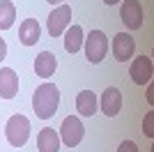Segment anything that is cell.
I'll list each match as a JSON object with an SVG mask.
<instances>
[{"mask_svg":"<svg viewBox=\"0 0 154 152\" xmlns=\"http://www.w3.org/2000/svg\"><path fill=\"white\" fill-rule=\"evenodd\" d=\"M60 104V92L53 83H42L35 95H32V108H35V115L42 118V120H48L55 115Z\"/></svg>","mask_w":154,"mask_h":152,"instance_id":"6da1fadb","label":"cell"},{"mask_svg":"<svg viewBox=\"0 0 154 152\" xmlns=\"http://www.w3.org/2000/svg\"><path fill=\"white\" fill-rule=\"evenodd\" d=\"M5 136L9 141V145L23 147L30 138V120L26 115H12L5 125Z\"/></svg>","mask_w":154,"mask_h":152,"instance_id":"7a4b0ae2","label":"cell"},{"mask_svg":"<svg viewBox=\"0 0 154 152\" xmlns=\"http://www.w3.org/2000/svg\"><path fill=\"white\" fill-rule=\"evenodd\" d=\"M83 46H85V55L92 65H99L108 51V37L103 35L101 30H92L88 37L83 39Z\"/></svg>","mask_w":154,"mask_h":152,"instance_id":"3957f363","label":"cell"},{"mask_svg":"<svg viewBox=\"0 0 154 152\" xmlns=\"http://www.w3.org/2000/svg\"><path fill=\"white\" fill-rule=\"evenodd\" d=\"M85 136V127L83 122L78 120L76 115H67L62 120V127H60V141H62L67 147H76Z\"/></svg>","mask_w":154,"mask_h":152,"instance_id":"277c9868","label":"cell"},{"mask_svg":"<svg viewBox=\"0 0 154 152\" xmlns=\"http://www.w3.org/2000/svg\"><path fill=\"white\" fill-rule=\"evenodd\" d=\"M120 19L129 30H138L143 25V5L138 0H124L120 9Z\"/></svg>","mask_w":154,"mask_h":152,"instance_id":"5b68a950","label":"cell"},{"mask_svg":"<svg viewBox=\"0 0 154 152\" xmlns=\"http://www.w3.org/2000/svg\"><path fill=\"white\" fill-rule=\"evenodd\" d=\"M69 21H71V7L69 5L55 7L51 12V16H48V32H51V37H60L69 28Z\"/></svg>","mask_w":154,"mask_h":152,"instance_id":"8992f818","label":"cell"},{"mask_svg":"<svg viewBox=\"0 0 154 152\" xmlns=\"http://www.w3.org/2000/svg\"><path fill=\"white\" fill-rule=\"evenodd\" d=\"M134 51H136V42L131 35L117 32L113 37V55H115L117 62H127L129 58H134Z\"/></svg>","mask_w":154,"mask_h":152,"instance_id":"52a82bcc","label":"cell"},{"mask_svg":"<svg viewBox=\"0 0 154 152\" xmlns=\"http://www.w3.org/2000/svg\"><path fill=\"white\" fill-rule=\"evenodd\" d=\"M129 74H131L134 83H138V85H145V83H149V81H152V74H154V65H152V60H149L147 55L136 58L134 62H131V69H129Z\"/></svg>","mask_w":154,"mask_h":152,"instance_id":"ba28073f","label":"cell"},{"mask_svg":"<svg viewBox=\"0 0 154 152\" xmlns=\"http://www.w3.org/2000/svg\"><path fill=\"white\" fill-rule=\"evenodd\" d=\"M99 104H101V111L106 118H115L120 113V108H122V92L117 88H106Z\"/></svg>","mask_w":154,"mask_h":152,"instance_id":"9c48e42d","label":"cell"},{"mask_svg":"<svg viewBox=\"0 0 154 152\" xmlns=\"http://www.w3.org/2000/svg\"><path fill=\"white\" fill-rule=\"evenodd\" d=\"M19 92V76L16 71L9 69V67H2L0 69V97L2 99H12Z\"/></svg>","mask_w":154,"mask_h":152,"instance_id":"30bf717a","label":"cell"},{"mask_svg":"<svg viewBox=\"0 0 154 152\" xmlns=\"http://www.w3.org/2000/svg\"><path fill=\"white\" fill-rule=\"evenodd\" d=\"M37 147H39V152H60L58 131H53L51 127H44V129L37 134Z\"/></svg>","mask_w":154,"mask_h":152,"instance_id":"8fae6325","label":"cell"},{"mask_svg":"<svg viewBox=\"0 0 154 152\" xmlns=\"http://www.w3.org/2000/svg\"><path fill=\"white\" fill-rule=\"evenodd\" d=\"M55 67H58V60H55V55H53L51 51H42L37 55V60H35V74L42 76V78L53 76Z\"/></svg>","mask_w":154,"mask_h":152,"instance_id":"7c38bea8","label":"cell"},{"mask_svg":"<svg viewBox=\"0 0 154 152\" xmlns=\"http://www.w3.org/2000/svg\"><path fill=\"white\" fill-rule=\"evenodd\" d=\"M97 106H99V101H97V95L92 90H83V92H78L76 97V111L83 118H90V115L97 113Z\"/></svg>","mask_w":154,"mask_h":152,"instance_id":"4fadbf2b","label":"cell"},{"mask_svg":"<svg viewBox=\"0 0 154 152\" xmlns=\"http://www.w3.org/2000/svg\"><path fill=\"white\" fill-rule=\"evenodd\" d=\"M39 35H42V28H39V23L35 19H28V21L21 23L19 37H21V42H23L26 46H35L39 42Z\"/></svg>","mask_w":154,"mask_h":152,"instance_id":"5bb4252c","label":"cell"},{"mask_svg":"<svg viewBox=\"0 0 154 152\" xmlns=\"http://www.w3.org/2000/svg\"><path fill=\"white\" fill-rule=\"evenodd\" d=\"M83 28L81 25H71L67 28V35H64V51L67 53H78L83 49Z\"/></svg>","mask_w":154,"mask_h":152,"instance_id":"9a60e30c","label":"cell"},{"mask_svg":"<svg viewBox=\"0 0 154 152\" xmlns=\"http://www.w3.org/2000/svg\"><path fill=\"white\" fill-rule=\"evenodd\" d=\"M14 19H16V5L12 0H0V30L12 28Z\"/></svg>","mask_w":154,"mask_h":152,"instance_id":"2e32d148","label":"cell"},{"mask_svg":"<svg viewBox=\"0 0 154 152\" xmlns=\"http://www.w3.org/2000/svg\"><path fill=\"white\" fill-rule=\"evenodd\" d=\"M143 134L147 138H154V111H149L145 115V120H143Z\"/></svg>","mask_w":154,"mask_h":152,"instance_id":"e0dca14e","label":"cell"},{"mask_svg":"<svg viewBox=\"0 0 154 152\" xmlns=\"http://www.w3.org/2000/svg\"><path fill=\"white\" fill-rule=\"evenodd\" d=\"M117 152H138V145H136L134 141H122L120 147H117Z\"/></svg>","mask_w":154,"mask_h":152,"instance_id":"ac0fdd59","label":"cell"},{"mask_svg":"<svg viewBox=\"0 0 154 152\" xmlns=\"http://www.w3.org/2000/svg\"><path fill=\"white\" fill-rule=\"evenodd\" d=\"M7 58V44H5V39H0V62Z\"/></svg>","mask_w":154,"mask_h":152,"instance_id":"d6986e66","label":"cell"},{"mask_svg":"<svg viewBox=\"0 0 154 152\" xmlns=\"http://www.w3.org/2000/svg\"><path fill=\"white\" fill-rule=\"evenodd\" d=\"M147 101H149V104H154V88H152V85L147 88Z\"/></svg>","mask_w":154,"mask_h":152,"instance_id":"ffe728a7","label":"cell"},{"mask_svg":"<svg viewBox=\"0 0 154 152\" xmlns=\"http://www.w3.org/2000/svg\"><path fill=\"white\" fill-rule=\"evenodd\" d=\"M106 5H117V2H122V0H103Z\"/></svg>","mask_w":154,"mask_h":152,"instance_id":"44dd1931","label":"cell"},{"mask_svg":"<svg viewBox=\"0 0 154 152\" xmlns=\"http://www.w3.org/2000/svg\"><path fill=\"white\" fill-rule=\"evenodd\" d=\"M46 2H51V5H58V2H62V0H46Z\"/></svg>","mask_w":154,"mask_h":152,"instance_id":"7402d4cb","label":"cell"}]
</instances>
